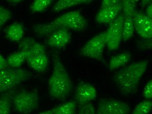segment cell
<instances>
[{
  "label": "cell",
  "mask_w": 152,
  "mask_h": 114,
  "mask_svg": "<svg viewBox=\"0 0 152 114\" xmlns=\"http://www.w3.org/2000/svg\"><path fill=\"white\" fill-rule=\"evenodd\" d=\"M148 1H142V6H146V5H147V3H148Z\"/></svg>",
  "instance_id": "836d02e7"
},
{
  "label": "cell",
  "mask_w": 152,
  "mask_h": 114,
  "mask_svg": "<svg viewBox=\"0 0 152 114\" xmlns=\"http://www.w3.org/2000/svg\"><path fill=\"white\" fill-rule=\"evenodd\" d=\"M142 95L147 100H150L152 98V80L148 82L145 86L143 90Z\"/></svg>",
  "instance_id": "83f0119b"
},
{
  "label": "cell",
  "mask_w": 152,
  "mask_h": 114,
  "mask_svg": "<svg viewBox=\"0 0 152 114\" xmlns=\"http://www.w3.org/2000/svg\"><path fill=\"white\" fill-rule=\"evenodd\" d=\"M97 92L93 85L88 82H81L75 90V101L79 107L91 103L97 98Z\"/></svg>",
  "instance_id": "9c48e42d"
},
{
  "label": "cell",
  "mask_w": 152,
  "mask_h": 114,
  "mask_svg": "<svg viewBox=\"0 0 152 114\" xmlns=\"http://www.w3.org/2000/svg\"><path fill=\"white\" fill-rule=\"evenodd\" d=\"M71 39V34L68 29H61L54 31L49 36L47 45L51 48L61 49L69 43Z\"/></svg>",
  "instance_id": "8fae6325"
},
{
  "label": "cell",
  "mask_w": 152,
  "mask_h": 114,
  "mask_svg": "<svg viewBox=\"0 0 152 114\" xmlns=\"http://www.w3.org/2000/svg\"><path fill=\"white\" fill-rule=\"evenodd\" d=\"M51 0H36L31 4L30 10L33 13H39L45 11L52 3Z\"/></svg>",
  "instance_id": "603a6c76"
},
{
  "label": "cell",
  "mask_w": 152,
  "mask_h": 114,
  "mask_svg": "<svg viewBox=\"0 0 152 114\" xmlns=\"http://www.w3.org/2000/svg\"><path fill=\"white\" fill-rule=\"evenodd\" d=\"M119 0H103L101 4V8L112 7L117 5L121 2Z\"/></svg>",
  "instance_id": "f1b7e54d"
},
{
  "label": "cell",
  "mask_w": 152,
  "mask_h": 114,
  "mask_svg": "<svg viewBox=\"0 0 152 114\" xmlns=\"http://www.w3.org/2000/svg\"><path fill=\"white\" fill-rule=\"evenodd\" d=\"M88 25L87 20L79 11H73L62 15L49 23L34 25L33 30L38 36L43 37L49 36L61 29L82 31L87 28Z\"/></svg>",
  "instance_id": "3957f363"
},
{
  "label": "cell",
  "mask_w": 152,
  "mask_h": 114,
  "mask_svg": "<svg viewBox=\"0 0 152 114\" xmlns=\"http://www.w3.org/2000/svg\"><path fill=\"white\" fill-rule=\"evenodd\" d=\"M106 46V32H102L87 41L80 50V55L98 61L103 59Z\"/></svg>",
  "instance_id": "8992f818"
},
{
  "label": "cell",
  "mask_w": 152,
  "mask_h": 114,
  "mask_svg": "<svg viewBox=\"0 0 152 114\" xmlns=\"http://www.w3.org/2000/svg\"><path fill=\"white\" fill-rule=\"evenodd\" d=\"M131 58V54L129 52H123L111 57L108 64L110 71H113L126 64Z\"/></svg>",
  "instance_id": "9a60e30c"
},
{
  "label": "cell",
  "mask_w": 152,
  "mask_h": 114,
  "mask_svg": "<svg viewBox=\"0 0 152 114\" xmlns=\"http://www.w3.org/2000/svg\"><path fill=\"white\" fill-rule=\"evenodd\" d=\"M124 16L119 15L109 24L106 32V46L109 51L117 50L122 40Z\"/></svg>",
  "instance_id": "52a82bcc"
},
{
  "label": "cell",
  "mask_w": 152,
  "mask_h": 114,
  "mask_svg": "<svg viewBox=\"0 0 152 114\" xmlns=\"http://www.w3.org/2000/svg\"><path fill=\"white\" fill-rule=\"evenodd\" d=\"M15 91L11 90L0 96V114H10Z\"/></svg>",
  "instance_id": "ac0fdd59"
},
{
  "label": "cell",
  "mask_w": 152,
  "mask_h": 114,
  "mask_svg": "<svg viewBox=\"0 0 152 114\" xmlns=\"http://www.w3.org/2000/svg\"><path fill=\"white\" fill-rule=\"evenodd\" d=\"M121 10V2L115 6L101 8L96 15V21L100 24H110L119 15Z\"/></svg>",
  "instance_id": "7c38bea8"
},
{
  "label": "cell",
  "mask_w": 152,
  "mask_h": 114,
  "mask_svg": "<svg viewBox=\"0 0 152 114\" xmlns=\"http://www.w3.org/2000/svg\"><path fill=\"white\" fill-rule=\"evenodd\" d=\"M27 57L26 52L18 51L8 56L7 62L10 67L18 68L26 61Z\"/></svg>",
  "instance_id": "d6986e66"
},
{
  "label": "cell",
  "mask_w": 152,
  "mask_h": 114,
  "mask_svg": "<svg viewBox=\"0 0 152 114\" xmlns=\"http://www.w3.org/2000/svg\"><path fill=\"white\" fill-rule=\"evenodd\" d=\"M26 52L28 58L40 54H46V49L43 44L37 42L30 50Z\"/></svg>",
  "instance_id": "cb8c5ba5"
},
{
  "label": "cell",
  "mask_w": 152,
  "mask_h": 114,
  "mask_svg": "<svg viewBox=\"0 0 152 114\" xmlns=\"http://www.w3.org/2000/svg\"><path fill=\"white\" fill-rule=\"evenodd\" d=\"M36 42V40L31 37L25 38L19 42L18 45V50L23 51H28Z\"/></svg>",
  "instance_id": "d4e9b609"
},
{
  "label": "cell",
  "mask_w": 152,
  "mask_h": 114,
  "mask_svg": "<svg viewBox=\"0 0 152 114\" xmlns=\"http://www.w3.org/2000/svg\"><path fill=\"white\" fill-rule=\"evenodd\" d=\"M123 16L124 22L122 29V40L126 41L130 39L134 35L135 31L133 22L134 15H125Z\"/></svg>",
  "instance_id": "e0dca14e"
},
{
  "label": "cell",
  "mask_w": 152,
  "mask_h": 114,
  "mask_svg": "<svg viewBox=\"0 0 152 114\" xmlns=\"http://www.w3.org/2000/svg\"><path fill=\"white\" fill-rule=\"evenodd\" d=\"M149 62L145 59L134 62L114 74L113 80L122 95L129 96L136 92Z\"/></svg>",
  "instance_id": "6da1fadb"
},
{
  "label": "cell",
  "mask_w": 152,
  "mask_h": 114,
  "mask_svg": "<svg viewBox=\"0 0 152 114\" xmlns=\"http://www.w3.org/2000/svg\"><path fill=\"white\" fill-rule=\"evenodd\" d=\"M12 17V12L0 4V30L4 25Z\"/></svg>",
  "instance_id": "484cf974"
},
{
  "label": "cell",
  "mask_w": 152,
  "mask_h": 114,
  "mask_svg": "<svg viewBox=\"0 0 152 114\" xmlns=\"http://www.w3.org/2000/svg\"><path fill=\"white\" fill-rule=\"evenodd\" d=\"M96 114H108L105 113H101V112H97V111H96Z\"/></svg>",
  "instance_id": "e575fe53"
},
{
  "label": "cell",
  "mask_w": 152,
  "mask_h": 114,
  "mask_svg": "<svg viewBox=\"0 0 152 114\" xmlns=\"http://www.w3.org/2000/svg\"><path fill=\"white\" fill-rule=\"evenodd\" d=\"M24 34V27L20 23H14L8 26L5 30L6 38L11 41H19Z\"/></svg>",
  "instance_id": "5bb4252c"
},
{
  "label": "cell",
  "mask_w": 152,
  "mask_h": 114,
  "mask_svg": "<svg viewBox=\"0 0 152 114\" xmlns=\"http://www.w3.org/2000/svg\"><path fill=\"white\" fill-rule=\"evenodd\" d=\"M52 60L53 71L48 81L50 95L55 100L63 101L72 92L73 82L58 53L53 54Z\"/></svg>",
  "instance_id": "7a4b0ae2"
},
{
  "label": "cell",
  "mask_w": 152,
  "mask_h": 114,
  "mask_svg": "<svg viewBox=\"0 0 152 114\" xmlns=\"http://www.w3.org/2000/svg\"><path fill=\"white\" fill-rule=\"evenodd\" d=\"M134 28L138 34L143 38L152 37V19L142 13L137 12L133 17Z\"/></svg>",
  "instance_id": "30bf717a"
},
{
  "label": "cell",
  "mask_w": 152,
  "mask_h": 114,
  "mask_svg": "<svg viewBox=\"0 0 152 114\" xmlns=\"http://www.w3.org/2000/svg\"><path fill=\"white\" fill-rule=\"evenodd\" d=\"M26 61L30 68L39 73L46 72L49 65V59L46 54L29 57Z\"/></svg>",
  "instance_id": "4fadbf2b"
},
{
  "label": "cell",
  "mask_w": 152,
  "mask_h": 114,
  "mask_svg": "<svg viewBox=\"0 0 152 114\" xmlns=\"http://www.w3.org/2000/svg\"><path fill=\"white\" fill-rule=\"evenodd\" d=\"M7 60L0 54V71L9 68Z\"/></svg>",
  "instance_id": "f546056e"
},
{
  "label": "cell",
  "mask_w": 152,
  "mask_h": 114,
  "mask_svg": "<svg viewBox=\"0 0 152 114\" xmlns=\"http://www.w3.org/2000/svg\"><path fill=\"white\" fill-rule=\"evenodd\" d=\"M152 109V102L150 100H145L136 105L131 114H149Z\"/></svg>",
  "instance_id": "44dd1931"
},
{
  "label": "cell",
  "mask_w": 152,
  "mask_h": 114,
  "mask_svg": "<svg viewBox=\"0 0 152 114\" xmlns=\"http://www.w3.org/2000/svg\"><path fill=\"white\" fill-rule=\"evenodd\" d=\"M55 109V107H54L53 109L46 110V111L42 112V113L38 114H53Z\"/></svg>",
  "instance_id": "1f68e13d"
},
{
  "label": "cell",
  "mask_w": 152,
  "mask_h": 114,
  "mask_svg": "<svg viewBox=\"0 0 152 114\" xmlns=\"http://www.w3.org/2000/svg\"><path fill=\"white\" fill-rule=\"evenodd\" d=\"M97 112L108 114H129L131 111L128 104L112 98H102L99 100Z\"/></svg>",
  "instance_id": "ba28073f"
},
{
  "label": "cell",
  "mask_w": 152,
  "mask_h": 114,
  "mask_svg": "<svg viewBox=\"0 0 152 114\" xmlns=\"http://www.w3.org/2000/svg\"><path fill=\"white\" fill-rule=\"evenodd\" d=\"M146 16L152 19V3H150L147 5L146 10Z\"/></svg>",
  "instance_id": "4dcf8cb0"
},
{
  "label": "cell",
  "mask_w": 152,
  "mask_h": 114,
  "mask_svg": "<svg viewBox=\"0 0 152 114\" xmlns=\"http://www.w3.org/2000/svg\"><path fill=\"white\" fill-rule=\"evenodd\" d=\"M12 104L15 110L21 114H28L39 107V97L37 90H22L15 93Z\"/></svg>",
  "instance_id": "5b68a950"
},
{
  "label": "cell",
  "mask_w": 152,
  "mask_h": 114,
  "mask_svg": "<svg viewBox=\"0 0 152 114\" xmlns=\"http://www.w3.org/2000/svg\"><path fill=\"white\" fill-rule=\"evenodd\" d=\"M96 111L93 104L91 103L79 107L78 114H96Z\"/></svg>",
  "instance_id": "4316f807"
},
{
  "label": "cell",
  "mask_w": 152,
  "mask_h": 114,
  "mask_svg": "<svg viewBox=\"0 0 152 114\" xmlns=\"http://www.w3.org/2000/svg\"><path fill=\"white\" fill-rule=\"evenodd\" d=\"M93 1L91 0H60L52 8L54 13H58L71 7L81 4H88Z\"/></svg>",
  "instance_id": "2e32d148"
},
{
  "label": "cell",
  "mask_w": 152,
  "mask_h": 114,
  "mask_svg": "<svg viewBox=\"0 0 152 114\" xmlns=\"http://www.w3.org/2000/svg\"><path fill=\"white\" fill-rule=\"evenodd\" d=\"M31 76V72L23 68H8L0 71V93L11 90Z\"/></svg>",
  "instance_id": "277c9868"
},
{
  "label": "cell",
  "mask_w": 152,
  "mask_h": 114,
  "mask_svg": "<svg viewBox=\"0 0 152 114\" xmlns=\"http://www.w3.org/2000/svg\"><path fill=\"white\" fill-rule=\"evenodd\" d=\"M137 0H123L121 1L123 15H134L137 12Z\"/></svg>",
  "instance_id": "7402d4cb"
},
{
  "label": "cell",
  "mask_w": 152,
  "mask_h": 114,
  "mask_svg": "<svg viewBox=\"0 0 152 114\" xmlns=\"http://www.w3.org/2000/svg\"><path fill=\"white\" fill-rule=\"evenodd\" d=\"M7 1L10 4L15 5V4H17L21 3L22 1H20V0H9V1Z\"/></svg>",
  "instance_id": "d6a6232c"
},
{
  "label": "cell",
  "mask_w": 152,
  "mask_h": 114,
  "mask_svg": "<svg viewBox=\"0 0 152 114\" xmlns=\"http://www.w3.org/2000/svg\"><path fill=\"white\" fill-rule=\"evenodd\" d=\"M77 105L75 100L64 103L56 107L53 114H75Z\"/></svg>",
  "instance_id": "ffe728a7"
}]
</instances>
